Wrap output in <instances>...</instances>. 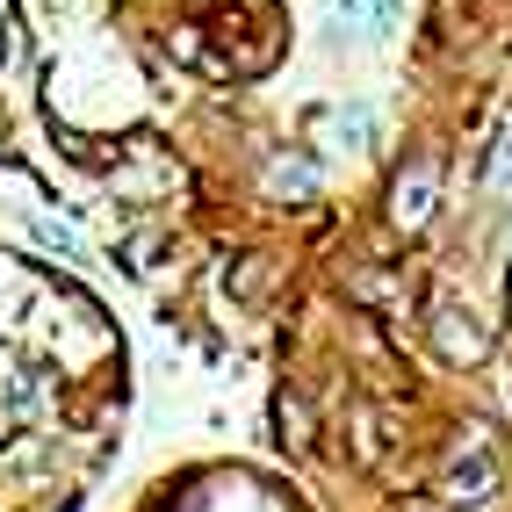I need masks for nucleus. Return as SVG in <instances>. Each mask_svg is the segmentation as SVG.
Returning a JSON list of instances; mask_svg holds the SVG:
<instances>
[{"instance_id": "obj_8", "label": "nucleus", "mask_w": 512, "mask_h": 512, "mask_svg": "<svg viewBox=\"0 0 512 512\" xmlns=\"http://www.w3.org/2000/svg\"><path fill=\"white\" fill-rule=\"evenodd\" d=\"M275 426H282L275 440H282L289 455H303V448H311V412H303V397H289V390L275 397Z\"/></svg>"}, {"instance_id": "obj_6", "label": "nucleus", "mask_w": 512, "mask_h": 512, "mask_svg": "<svg viewBox=\"0 0 512 512\" xmlns=\"http://www.w3.org/2000/svg\"><path fill=\"white\" fill-rule=\"evenodd\" d=\"M22 224H29V238H37L44 253H58L65 267L87 260V238H80V231H65V224H51V217H37V210H22Z\"/></svg>"}, {"instance_id": "obj_1", "label": "nucleus", "mask_w": 512, "mask_h": 512, "mask_svg": "<svg viewBox=\"0 0 512 512\" xmlns=\"http://www.w3.org/2000/svg\"><path fill=\"white\" fill-rule=\"evenodd\" d=\"M505 491V448L484 419H462L448 433V455H440V476H433V498L448 512H476Z\"/></svg>"}, {"instance_id": "obj_10", "label": "nucleus", "mask_w": 512, "mask_h": 512, "mask_svg": "<svg viewBox=\"0 0 512 512\" xmlns=\"http://www.w3.org/2000/svg\"><path fill=\"white\" fill-rule=\"evenodd\" d=\"M8 29H15V15H0V65H8V51H15V37H8Z\"/></svg>"}, {"instance_id": "obj_3", "label": "nucleus", "mask_w": 512, "mask_h": 512, "mask_svg": "<svg viewBox=\"0 0 512 512\" xmlns=\"http://www.w3.org/2000/svg\"><path fill=\"white\" fill-rule=\"evenodd\" d=\"M440 195H448V159L440 145H412L404 166L390 174V195H383V224L397 238H419L433 217H440Z\"/></svg>"}, {"instance_id": "obj_2", "label": "nucleus", "mask_w": 512, "mask_h": 512, "mask_svg": "<svg viewBox=\"0 0 512 512\" xmlns=\"http://www.w3.org/2000/svg\"><path fill=\"white\" fill-rule=\"evenodd\" d=\"M426 347H433V361L440 368H484L491 354H498V325L476 311V303H462L455 289H433V303H426Z\"/></svg>"}, {"instance_id": "obj_5", "label": "nucleus", "mask_w": 512, "mask_h": 512, "mask_svg": "<svg viewBox=\"0 0 512 512\" xmlns=\"http://www.w3.org/2000/svg\"><path fill=\"white\" fill-rule=\"evenodd\" d=\"M311 123L332 130V138H347L354 152H375V109H368V101H332V109H318Z\"/></svg>"}, {"instance_id": "obj_4", "label": "nucleus", "mask_w": 512, "mask_h": 512, "mask_svg": "<svg viewBox=\"0 0 512 512\" xmlns=\"http://www.w3.org/2000/svg\"><path fill=\"white\" fill-rule=\"evenodd\" d=\"M318 188H325V166H318L311 145H275V152H267L260 195L275 202V210H303V202H318Z\"/></svg>"}, {"instance_id": "obj_7", "label": "nucleus", "mask_w": 512, "mask_h": 512, "mask_svg": "<svg viewBox=\"0 0 512 512\" xmlns=\"http://www.w3.org/2000/svg\"><path fill=\"white\" fill-rule=\"evenodd\" d=\"M484 188L491 195H512V116L491 130V145H484Z\"/></svg>"}, {"instance_id": "obj_9", "label": "nucleus", "mask_w": 512, "mask_h": 512, "mask_svg": "<svg viewBox=\"0 0 512 512\" xmlns=\"http://www.w3.org/2000/svg\"><path fill=\"white\" fill-rule=\"evenodd\" d=\"M159 246H166V231H159V224H145V231H130V238H123V267H130V275H145Z\"/></svg>"}]
</instances>
